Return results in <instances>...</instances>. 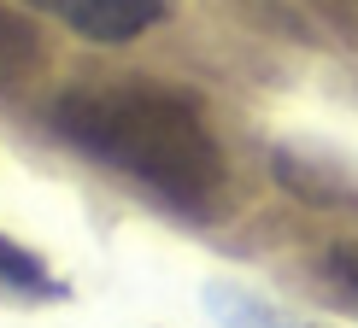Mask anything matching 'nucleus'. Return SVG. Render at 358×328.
<instances>
[{"label": "nucleus", "instance_id": "f03ea898", "mask_svg": "<svg viewBox=\"0 0 358 328\" xmlns=\"http://www.w3.org/2000/svg\"><path fill=\"white\" fill-rule=\"evenodd\" d=\"M29 6L59 18L65 29H77L94 47H124L165 18V0H29Z\"/></svg>", "mask_w": 358, "mask_h": 328}, {"label": "nucleus", "instance_id": "f257e3e1", "mask_svg": "<svg viewBox=\"0 0 358 328\" xmlns=\"http://www.w3.org/2000/svg\"><path fill=\"white\" fill-rule=\"evenodd\" d=\"M53 135L182 217H212L229 188V158L206 112L159 82L65 88L53 100Z\"/></svg>", "mask_w": 358, "mask_h": 328}, {"label": "nucleus", "instance_id": "39448f33", "mask_svg": "<svg viewBox=\"0 0 358 328\" xmlns=\"http://www.w3.org/2000/svg\"><path fill=\"white\" fill-rule=\"evenodd\" d=\"M41 70V36L29 29V18H18L12 6H0V94L24 88Z\"/></svg>", "mask_w": 358, "mask_h": 328}, {"label": "nucleus", "instance_id": "423d86ee", "mask_svg": "<svg viewBox=\"0 0 358 328\" xmlns=\"http://www.w3.org/2000/svg\"><path fill=\"white\" fill-rule=\"evenodd\" d=\"M323 281H329L347 305H358V246H329L323 252Z\"/></svg>", "mask_w": 358, "mask_h": 328}, {"label": "nucleus", "instance_id": "7ed1b4c3", "mask_svg": "<svg viewBox=\"0 0 358 328\" xmlns=\"http://www.w3.org/2000/svg\"><path fill=\"white\" fill-rule=\"evenodd\" d=\"M200 299H206V311H212L217 328H329V322H311V317H300V311H288V305L264 299V293L241 288V281H206Z\"/></svg>", "mask_w": 358, "mask_h": 328}, {"label": "nucleus", "instance_id": "20e7f679", "mask_svg": "<svg viewBox=\"0 0 358 328\" xmlns=\"http://www.w3.org/2000/svg\"><path fill=\"white\" fill-rule=\"evenodd\" d=\"M0 293L24 299V305H59V299H71V281H59L41 252H29L12 234H0Z\"/></svg>", "mask_w": 358, "mask_h": 328}]
</instances>
